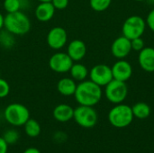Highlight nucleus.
<instances>
[{
	"label": "nucleus",
	"instance_id": "1",
	"mask_svg": "<svg viewBox=\"0 0 154 153\" xmlns=\"http://www.w3.org/2000/svg\"><path fill=\"white\" fill-rule=\"evenodd\" d=\"M74 96L80 106H94L102 98V88L91 80H83L77 85Z\"/></svg>",
	"mask_w": 154,
	"mask_h": 153
},
{
	"label": "nucleus",
	"instance_id": "2",
	"mask_svg": "<svg viewBox=\"0 0 154 153\" xmlns=\"http://www.w3.org/2000/svg\"><path fill=\"white\" fill-rule=\"evenodd\" d=\"M4 27L14 35H24L31 30V21L21 11L9 13L5 16Z\"/></svg>",
	"mask_w": 154,
	"mask_h": 153
},
{
	"label": "nucleus",
	"instance_id": "3",
	"mask_svg": "<svg viewBox=\"0 0 154 153\" xmlns=\"http://www.w3.org/2000/svg\"><path fill=\"white\" fill-rule=\"evenodd\" d=\"M132 107L125 104H117L108 113V121L116 128H125L134 120Z\"/></svg>",
	"mask_w": 154,
	"mask_h": 153
},
{
	"label": "nucleus",
	"instance_id": "4",
	"mask_svg": "<svg viewBox=\"0 0 154 153\" xmlns=\"http://www.w3.org/2000/svg\"><path fill=\"white\" fill-rule=\"evenodd\" d=\"M4 116L8 124L18 127L23 125L30 118V111L25 106L20 103H13L5 107Z\"/></svg>",
	"mask_w": 154,
	"mask_h": 153
},
{
	"label": "nucleus",
	"instance_id": "5",
	"mask_svg": "<svg viewBox=\"0 0 154 153\" xmlns=\"http://www.w3.org/2000/svg\"><path fill=\"white\" fill-rule=\"evenodd\" d=\"M106 99L115 105L123 103L128 95V87L126 82L112 79L105 88Z\"/></svg>",
	"mask_w": 154,
	"mask_h": 153
},
{
	"label": "nucleus",
	"instance_id": "6",
	"mask_svg": "<svg viewBox=\"0 0 154 153\" xmlns=\"http://www.w3.org/2000/svg\"><path fill=\"white\" fill-rule=\"evenodd\" d=\"M73 119L79 126L88 129L94 127L97 124L98 115L93 106L79 105V106L74 109Z\"/></svg>",
	"mask_w": 154,
	"mask_h": 153
},
{
	"label": "nucleus",
	"instance_id": "7",
	"mask_svg": "<svg viewBox=\"0 0 154 153\" xmlns=\"http://www.w3.org/2000/svg\"><path fill=\"white\" fill-rule=\"evenodd\" d=\"M146 28V22L139 15H132L128 17L122 27L123 35L129 40L142 37Z\"/></svg>",
	"mask_w": 154,
	"mask_h": 153
},
{
	"label": "nucleus",
	"instance_id": "8",
	"mask_svg": "<svg viewBox=\"0 0 154 153\" xmlns=\"http://www.w3.org/2000/svg\"><path fill=\"white\" fill-rule=\"evenodd\" d=\"M90 80L100 87H106L113 78L112 69L106 64H97L89 71Z\"/></svg>",
	"mask_w": 154,
	"mask_h": 153
},
{
	"label": "nucleus",
	"instance_id": "9",
	"mask_svg": "<svg viewBox=\"0 0 154 153\" xmlns=\"http://www.w3.org/2000/svg\"><path fill=\"white\" fill-rule=\"evenodd\" d=\"M73 60L65 52H56L49 60L50 69L56 73L69 72L73 65Z\"/></svg>",
	"mask_w": 154,
	"mask_h": 153
},
{
	"label": "nucleus",
	"instance_id": "10",
	"mask_svg": "<svg viewBox=\"0 0 154 153\" xmlns=\"http://www.w3.org/2000/svg\"><path fill=\"white\" fill-rule=\"evenodd\" d=\"M68 41V34L66 30L60 26L51 28L47 34V44L53 50H60L63 48Z\"/></svg>",
	"mask_w": 154,
	"mask_h": 153
},
{
	"label": "nucleus",
	"instance_id": "11",
	"mask_svg": "<svg viewBox=\"0 0 154 153\" xmlns=\"http://www.w3.org/2000/svg\"><path fill=\"white\" fill-rule=\"evenodd\" d=\"M113 78L116 80L126 82L133 75V67L132 65L125 60H119L116 61L111 68Z\"/></svg>",
	"mask_w": 154,
	"mask_h": 153
},
{
	"label": "nucleus",
	"instance_id": "12",
	"mask_svg": "<svg viewBox=\"0 0 154 153\" xmlns=\"http://www.w3.org/2000/svg\"><path fill=\"white\" fill-rule=\"evenodd\" d=\"M132 50L131 40L123 36L116 38L111 46V52L116 59L122 60L127 57Z\"/></svg>",
	"mask_w": 154,
	"mask_h": 153
},
{
	"label": "nucleus",
	"instance_id": "13",
	"mask_svg": "<svg viewBox=\"0 0 154 153\" xmlns=\"http://www.w3.org/2000/svg\"><path fill=\"white\" fill-rule=\"evenodd\" d=\"M67 53L73 61H80L87 54V46L81 40H73L68 45Z\"/></svg>",
	"mask_w": 154,
	"mask_h": 153
},
{
	"label": "nucleus",
	"instance_id": "14",
	"mask_svg": "<svg viewBox=\"0 0 154 153\" xmlns=\"http://www.w3.org/2000/svg\"><path fill=\"white\" fill-rule=\"evenodd\" d=\"M138 61L143 70L154 72V48L146 47L139 51Z\"/></svg>",
	"mask_w": 154,
	"mask_h": 153
},
{
	"label": "nucleus",
	"instance_id": "15",
	"mask_svg": "<svg viewBox=\"0 0 154 153\" xmlns=\"http://www.w3.org/2000/svg\"><path fill=\"white\" fill-rule=\"evenodd\" d=\"M55 10L51 2H40L35 8V17L40 22H48L52 19Z\"/></svg>",
	"mask_w": 154,
	"mask_h": 153
},
{
	"label": "nucleus",
	"instance_id": "16",
	"mask_svg": "<svg viewBox=\"0 0 154 153\" xmlns=\"http://www.w3.org/2000/svg\"><path fill=\"white\" fill-rule=\"evenodd\" d=\"M53 117L60 123H67L73 119L74 108L67 104H60L53 109Z\"/></svg>",
	"mask_w": 154,
	"mask_h": 153
},
{
	"label": "nucleus",
	"instance_id": "17",
	"mask_svg": "<svg viewBox=\"0 0 154 153\" xmlns=\"http://www.w3.org/2000/svg\"><path fill=\"white\" fill-rule=\"evenodd\" d=\"M77 88L76 81L72 78H60L57 83L58 92L64 96H74Z\"/></svg>",
	"mask_w": 154,
	"mask_h": 153
},
{
	"label": "nucleus",
	"instance_id": "18",
	"mask_svg": "<svg viewBox=\"0 0 154 153\" xmlns=\"http://www.w3.org/2000/svg\"><path fill=\"white\" fill-rule=\"evenodd\" d=\"M71 78L75 80V81H79L81 82L83 80H86L87 77L88 76L89 72L88 69H87V67L81 63H73L72 67L70 68L69 71Z\"/></svg>",
	"mask_w": 154,
	"mask_h": 153
},
{
	"label": "nucleus",
	"instance_id": "19",
	"mask_svg": "<svg viewBox=\"0 0 154 153\" xmlns=\"http://www.w3.org/2000/svg\"><path fill=\"white\" fill-rule=\"evenodd\" d=\"M132 111L134 116L141 120L148 118L151 115V107L148 104L144 102H138L134 105L132 106Z\"/></svg>",
	"mask_w": 154,
	"mask_h": 153
},
{
	"label": "nucleus",
	"instance_id": "20",
	"mask_svg": "<svg viewBox=\"0 0 154 153\" xmlns=\"http://www.w3.org/2000/svg\"><path fill=\"white\" fill-rule=\"evenodd\" d=\"M24 126V133L27 136L31 138L38 137L42 132V128L40 124L32 118H29L27 122L23 124Z\"/></svg>",
	"mask_w": 154,
	"mask_h": 153
},
{
	"label": "nucleus",
	"instance_id": "21",
	"mask_svg": "<svg viewBox=\"0 0 154 153\" xmlns=\"http://www.w3.org/2000/svg\"><path fill=\"white\" fill-rule=\"evenodd\" d=\"M112 0H89L91 8L96 12L106 11L111 5Z\"/></svg>",
	"mask_w": 154,
	"mask_h": 153
},
{
	"label": "nucleus",
	"instance_id": "22",
	"mask_svg": "<svg viewBox=\"0 0 154 153\" xmlns=\"http://www.w3.org/2000/svg\"><path fill=\"white\" fill-rule=\"evenodd\" d=\"M22 7L21 0H4V9L7 14L20 11Z\"/></svg>",
	"mask_w": 154,
	"mask_h": 153
},
{
	"label": "nucleus",
	"instance_id": "23",
	"mask_svg": "<svg viewBox=\"0 0 154 153\" xmlns=\"http://www.w3.org/2000/svg\"><path fill=\"white\" fill-rule=\"evenodd\" d=\"M3 138L4 140L5 141V142L10 145V144H14L18 142L19 138H20V135H19V133L14 130V129H10V130H7L5 132L4 135H3Z\"/></svg>",
	"mask_w": 154,
	"mask_h": 153
},
{
	"label": "nucleus",
	"instance_id": "24",
	"mask_svg": "<svg viewBox=\"0 0 154 153\" xmlns=\"http://www.w3.org/2000/svg\"><path fill=\"white\" fill-rule=\"evenodd\" d=\"M14 34L9 32L8 31L6 32H1L0 33V43L5 48L12 47L14 43V39L13 37Z\"/></svg>",
	"mask_w": 154,
	"mask_h": 153
},
{
	"label": "nucleus",
	"instance_id": "25",
	"mask_svg": "<svg viewBox=\"0 0 154 153\" xmlns=\"http://www.w3.org/2000/svg\"><path fill=\"white\" fill-rule=\"evenodd\" d=\"M10 93V85L8 82L0 78V98H5Z\"/></svg>",
	"mask_w": 154,
	"mask_h": 153
},
{
	"label": "nucleus",
	"instance_id": "26",
	"mask_svg": "<svg viewBox=\"0 0 154 153\" xmlns=\"http://www.w3.org/2000/svg\"><path fill=\"white\" fill-rule=\"evenodd\" d=\"M131 46H132V50L135 51H141L144 48V41L142 39V37L134 38L131 40Z\"/></svg>",
	"mask_w": 154,
	"mask_h": 153
},
{
	"label": "nucleus",
	"instance_id": "27",
	"mask_svg": "<svg viewBox=\"0 0 154 153\" xmlns=\"http://www.w3.org/2000/svg\"><path fill=\"white\" fill-rule=\"evenodd\" d=\"M51 3L56 10H64L69 5V0H51Z\"/></svg>",
	"mask_w": 154,
	"mask_h": 153
},
{
	"label": "nucleus",
	"instance_id": "28",
	"mask_svg": "<svg viewBox=\"0 0 154 153\" xmlns=\"http://www.w3.org/2000/svg\"><path fill=\"white\" fill-rule=\"evenodd\" d=\"M146 25L150 28V30L154 32V9H152L147 15L146 18Z\"/></svg>",
	"mask_w": 154,
	"mask_h": 153
},
{
	"label": "nucleus",
	"instance_id": "29",
	"mask_svg": "<svg viewBox=\"0 0 154 153\" xmlns=\"http://www.w3.org/2000/svg\"><path fill=\"white\" fill-rule=\"evenodd\" d=\"M8 144L5 142L3 137H0V153H7Z\"/></svg>",
	"mask_w": 154,
	"mask_h": 153
},
{
	"label": "nucleus",
	"instance_id": "30",
	"mask_svg": "<svg viewBox=\"0 0 154 153\" xmlns=\"http://www.w3.org/2000/svg\"><path fill=\"white\" fill-rule=\"evenodd\" d=\"M23 153H42L38 149L34 148V147H30V148H27L24 151Z\"/></svg>",
	"mask_w": 154,
	"mask_h": 153
},
{
	"label": "nucleus",
	"instance_id": "31",
	"mask_svg": "<svg viewBox=\"0 0 154 153\" xmlns=\"http://www.w3.org/2000/svg\"><path fill=\"white\" fill-rule=\"evenodd\" d=\"M4 20H5V16H3V14L0 13V31L4 27Z\"/></svg>",
	"mask_w": 154,
	"mask_h": 153
},
{
	"label": "nucleus",
	"instance_id": "32",
	"mask_svg": "<svg viewBox=\"0 0 154 153\" xmlns=\"http://www.w3.org/2000/svg\"><path fill=\"white\" fill-rule=\"evenodd\" d=\"M40 2H51V0H38Z\"/></svg>",
	"mask_w": 154,
	"mask_h": 153
},
{
	"label": "nucleus",
	"instance_id": "33",
	"mask_svg": "<svg viewBox=\"0 0 154 153\" xmlns=\"http://www.w3.org/2000/svg\"><path fill=\"white\" fill-rule=\"evenodd\" d=\"M134 1H137V2H141V1H145V0H134Z\"/></svg>",
	"mask_w": 154,
	"mask_h": 153
}]
</instances>
